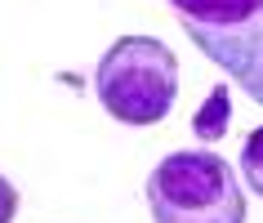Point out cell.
I'll list each match as a JSON object with an SVG mask.
<instances>
[{
	"label": "cell",
	"instance_id": "cell-1",
	"mask_svg": "<svg viewBox=\"0 0 263 223\" xmlns=\"http://www.w3.org/2000/svg\"><path fill=\"white\" fill-rule=\"evenodd\" d=\"M94 89L121 125H156L179 98V58L156 36H121L98 58Z\"/></svg>",
	"mask_w": 263,
	"mask_h": 223
},
{
	"label": "cell",
	"instance_id": "cell-2",
	"mask_svg": "<svg viewBox=\"0 0 263 223\" xmlns=\"http://www.w3.org/2000/svg\"><path fill=\"white\" fill-rule=\"evenodd\" d=\"M147 206L156 223H246V192L236 170L205 147L156 161L147 174Z\"/></svg>",
	"mask_w": 263,
	"mask_h": 223
},
{
	"label": "cell",
	"instance_id": "cell-3",
	"mask_svg": "<svg viewBox=\"0 0 263 223\" xmlns=\"http://www.w3.org/2000/svg\"><path fill=\"white\" fill-rule=\"evenodd\" d=\"M183 36L263 107V0H165Z\"/></svg>",
	"mask_w": 263,
	"mask_h": 223
},
{
	"label": "cell",
	"instance_id": "cell-4",
	"mask_svg": "<svg viewBox=\"0 0 263 223\" xmlns=\"http://www.w3.org/2000/svg\"><path fill=\"white\" fill-rule=\"evenodd\" d=\"M228 121H232V85L223 81V85H214V89H210V98L196 107L192 134H196L201 143H219L223 134H228Z\"/></svg>",
	"mask_w": 263,
	"mask_h": 223
},
{
	"label": "cell",
	"instance_id": "cell-5",
	"mask_svg": "<svg viewBox=\"0 0 263 223\" xmlns=\"http://www.w3.org/2000/svg\"><path fill=\"white\" fill-rule=\"evenodd\" d=\"M241 179L254 196H263V125L246 134V147H241Z\"/></svg>",
	"mask_w": 263,
	"mask_h": 223
},
{
	"label": "cell",
	"instance_id": "cell-6",
	"mask_svg": "<svg viewBox=\"0 0 263 223\" xmlns=\"http://www.w3.org/2000/svg\"><path fill=\"white\" fill-rule=\"evenodd\" d=\"M18 214V192H14V183L0 174V223H14Z\"/></svg>",
	"mask_w": 263,
	"mask_h": 223
}]
</instances>
